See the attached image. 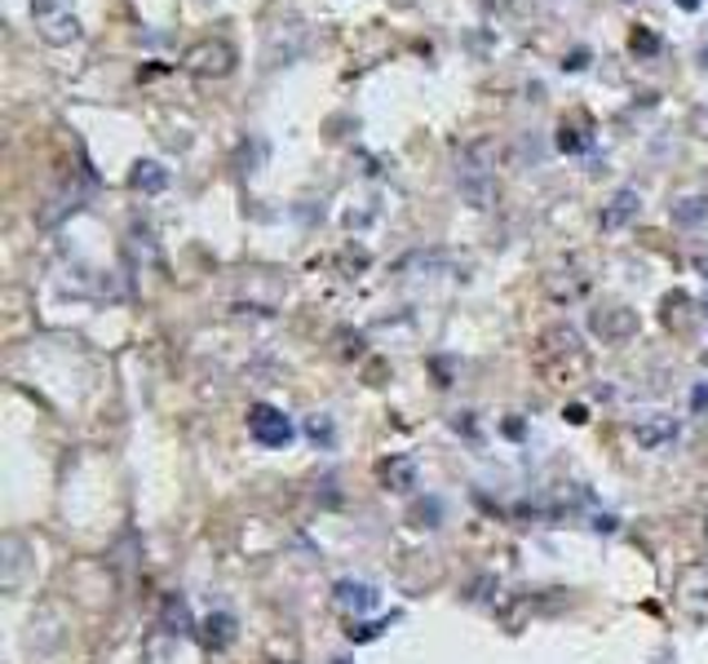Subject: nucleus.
Listing matches in <instances>:
<instances>
[{
    "instance_id": "f257e3e1",
    "label": "nucleus",
    "mask_w": 708,
    "mask_h": 664,
    "mask_svg": "<svg viewBox=\"0 0 708 664\" xmlns=\"http://www.w3.org/2000/svg\"><path fill=\"white\" fill-rule=\"evenodd\" d=\"M532 363L545 381L554 385H572L585 376L589 368V354H585V341L572 324H549V329L536 336V350H532Z\"/></svg>"
},
{
    "instance_id": "f03ea898",
    "label": "nucleus",
    "mask_w": 708,
    "mask_h": 664,
    "mask_svg": "<svg viewBox=\"0 0 708 664\" xmlns=\"http://www.w3.org/2000/svg\"><path fill=\"white\" fill-rule=\"evenodd\" d=\"M492 169H496V155H492V142H487V138L461 147V155H456V187H461V195H465L474 209H487L492 195H496V173H492Z\"/></svg>"
},
{
    "instance_id": "7ed1b4c3",
    "label": "nucleus",
    "mask_w": 708,
    "mask_h": 664,
    "mask_svg": "<svg viewBox=\"0 0 708 664\" xmlns=\"http://www.w3.org/2000/svg\"><path fill=\"white\" fill-rule=\"evenodd\" d=\"M589 329H594V336H603L607 345H625L629 336H638V311H629V306H598L589 315Z\"/></svg>"
},
{
    "instance_id": "20e7f679",
    "label": "nucleus",
    "mask_w": 708,
    "mask_h": 664,
    "mask_svg": "<svg viewBox=\"0 0 708 664\" xmlns=\"http://www.w3.org/2000/svg\"><path fill=\"white\" fill-rule=\"evenodd\" d=\"M249 434H253L262 447H284V443L293 439V421H289L280 408L257 403V408L249 412Z\"/></svg>"
},
{
    "instance_id": "39448f33",
    "label": "nucleus",
    "mask_w": 708,
    "mask_h": 664,
    "mask_svg": "<svg viewBox=\"0 0 708 664\" xmlns=\"http://www.w3.org/2000/svg\"><path fill=\"white\" fill-rule=\"evenodd\" d=\"M31 13H36V27H40V36H44L49 44H67V40H75V36H80L75 13H67V9H62V4H53V0H36V4H31Z\"/></svg>"
},
{
    "instance_id": "423d86ee",
    "label": "nucleus",
    "mask_w": 708,
    "mask_h": 664,
    "mask_svg": "<svg viewBox=\"0 0 708 664\" xmlns=\"http://www.w3.org/2000/svg\"><path fill=\"white\" fill-rule=\"evenodd\" d=\"M678 434H682V421L669 416V412H651V416H643V421L634 425V439H638V447H647V452L674 447Z\"/></svg>"
},
{
    "instance_id": "0eeeda50",
    "label": "nucleus",
    "mask_w": 708,
    "mask_h": 664,
    "mask_svg": "<svg viewBox=\"0 0 708 664\" xmlns=\"http://www.w3.org/2000/svg\"><path fill=\"white\" fill-rule=\"evenodd\" d=\"M231 62H235V49H231L226 40H204V44H195V49L186 53V67H191L195 76H226Z\"/></svg>"
},
{
    "instance_id": "6e6552de",
    "label": "nucleus",
    "mask_w": 708,
    "mask_h": 664,
    "mask_svg": "<svg viewBox=\"0 0 708 664\" xmlns=\"http://www.w3.org/2000/svg\"><path fill=\"white\" fill-rule=\"evenodd\" d=\"M638 213H643V195L625 187V191H616L611 204L603 209V231H620V227H629Z\"/></svg>"
},
{
    "instance_id": "1a4fd4ad",
    "label": "nucleus",
    "mask_w": 708,
    "mask_h": 664,
    "mask_svg": "<svg viewBox=\"0 0 708 664\" xmlns=\"http://www.w3.org/2000/svg\"><path fill=\"white\" fill-rule=\"evenodd\" d=\"M376 479L385 492H412L416 487V461L412 456H390L376 465Z\"/></svg>"
},
{
    "instance_id": "9d476101",
    "label": "nucleus",
    "mask_w": 708,
    "mask_h": 664,
    "mask_svg": "<svg viewBox=\"0 0 708 664\" xmlns=\"http://www.w3.org/2000/svg\"><path fill=\"white\" fill-rule=\"evenodd\" d=\"M545 293H549L558 306L580 302V298L589 293V275H580V271H558V275H549V280H545Z\"/></svg>"
},
{
    "instance_id": "9b49d317",
    "label": "nucleus",
    "mask_w": 708,
    "mask_h": 664,
    "mask_svg": "<svg viewBox=\"0 0 708 664\" xmlns=\"http://www.w3.org/2000/svg\"><path fill=\"white\" fill-rule=\"evenodd\" d=\"M333 598H337L342 612H354V616H363V612L376 607V590H372V585H358V581H342Z\"/></svg>"
},
{
    "instance_id": "f8f14e48",
    "label": "nucleus",
    "mask_w": 708,
    "mask_h": 664,
    "mask_svg": "<svg viewBox=\"0 0 708 664\" xmlns=\"http://www.w3.org/2000/svg\"><path fill=\"white\" fill-rule=\"evenodd\" d=\"M705 213H708L705 195H687V200H678V204H674V222H678V227H696Z\"/></svg>"
},
{
    "instance_id": "ddd939ff",
    "label": "nucleus",
    "mask_w": 708,
    "mask_h": 664,
    "mask_svg": "<svg viewBox=\"0 0 708 664\" xmlns=\"http://www.w3.org/2000/svg\"><path fill=\"white\" fill-rule=\"evenodd\" d=\"M231 634H235V621H231V616H218V621H209L204 643H209V647H226V643H231Z\"/></svg>"
},
{
    "instance_id": "4468645a",
    "label": "nucleus",
    "mask_w": 708,
    "mask_h": 664,
    "mask_svg": "<svg viewBox=\"0 0 708 664\" xmlns=\"http://www.w3.org/2000/svg\"><path fill=\"white\" fill-rule=\"evenodd\" d=\"M133 182H138V187H164V173H160V164H138Z\"/></svg>"
},
{
    "instance_id": "2eb2a0df",
    "label": "nucleus",
    "mask_w": 708,
    "mask_h": 664,
    "mask_svg": "<svg viewBox=\"0 0 708 664\" xmlns=\"http://www.w3.org/2000/svg\"><path fill=\"white\" fill-rule=\"evenodd\" d=\"M705 368H708V350H705Z\"/></svg>"
}]
</instances>
